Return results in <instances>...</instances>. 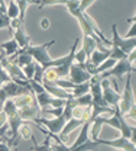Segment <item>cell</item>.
<instances>
[{
	"label": "cell",
	"instance_id": "obj_1",
	"mask_svg": "<svg viewBox=\"0 0 136 151\" xmlns=\"http://www.w3.org/2000/svg\"><path fill=\"white\" fill-rule=\"evenodd\" d=\"M125 77H126V81H125L123 92L120 93V102H119L117 108H119V112L122 113L123 116H127V113L132 111V108L136 106L133 89H132V77H133V73H127Z\"/></svg>",
	"mask_w": 136,
	"mask_h": 151
},
{
	"label": "cell",
	"instance_id": "obj_2",
	"mask_svg": "<svg viewBox=\"0 0 136 151\" xmlns=\"http://www.w3.org/2000/svg\"><path fill=\"white\" fill-rule=\"evenodd\" d=\"M55 42H57V39H51V41H48V42H45V44H41V45H29V47L25 48V52L29 54V55L33 58V61L38 63L39 65H43V64H46V63L51 60L48 50H49V47H52Z\"/></svg>",
	"mask_w": 136,
	"mask_h": 151
},
{
	"label": "cell",
	"instance_id": "obj_3",
	"mask_svg": "<svg viewBox=\"0 0 136 151\" xmlns=\"http://www.w3.org/2000/svg\"><path fill=\"white\" fill-rule=\"evenodd\" d=\"M127 73H133V74H135V64H130L126 58H123V60H117L116 64H115L110 70H107V71L98 74V78H112V77H117V78L122 81L123 77L127 74Z\"/></svg>",
	"mask_w": 136,
	"mask_h": 151
},
{
	"label": "cell",
	"instance_id": "obj_4",
	"mask_svg": "<svg viewBox=\"0 0 136 151\" xmlns=\"http://www.w3.org/2000/svg\"><path fill=\"white\" fill-rule=\"evenodd\" d=\"M112 34H113V38H112V45L117 47L119 50H122L126 55L130 54L133 50H136V38H123L119 35L117 32V25L113 23L112 26Z\"/></svg>",
	"mask_w": 136,
	"mask_h": 151
},
{
	"label": "cell",
	"instance_id": "obj_5",
	"mask_svg": "<svg viewBox=\"0 0 136 151\" xmlns=\"http://www.w3.org/2000/svg\"><path fill=\"white\" fill-rule=\"evenodd\" d=\"M101 83V92H103V99L106 103L112 108H115L120 102V93L115 87H112V78H100Z\"/></svg>",
	"mask_w": 136,
	"mask_h": 151
},
{
	"label": "cell",
	"instance_id": "obj_6",
	"mask_svg": "<svg viewBox=\"0 0 136 151\" xmlns=\"http://www.w3.org/2000/svg\"><path fill=\"white\" fill-rule=\"evenodd\" d=\"M35 100L38 103V106L42 109V108H64L67 100L65 99H57L54 96L48 93V92H42V93H36L35 94Z\"/></svg>",
	"mask_w": 136,
	"mask_h": 151
},
{
	"label": "cell",
	"instance_id": "obj_7",
	"mask_svg": "<svg viewBox=\"0 0 136 151\" xmlns=\"http://www.w3.org/2000/svg\"><path fill=\"white\" fill-rule=\"evenodd\" d=\"M93 76L90 74L83 65H80L77 63H73V65L70 67V73H68V80L74 84H80V83H84V81H88Z\"/></svg>",
	"mask_w": 136,
	"mask_h": 151
},
{
	"label": "cell",
	"instance_id": "obj_8",
	"mask_svg": "<svg viewBox=\"0 0 136 151\" xmlns=\"http://www.w3.org/2000/svg\"><path fill=\"white\" fill-rule=\"evenodd\" d=\"M100 145H107V147H112L115 150H122V151H136L135 144L130 142L127 138H123V137H119L115 139H97Z\"/></svg>",
	"mask_w": 136,
	"mask_h": 151
},
{
	"label": "cell",
	"instance_id": "obj_9",
	"mask_svg": "<svg viewBox=\"0 0 136 151\" xmlns=\"http://www.w3.org/2000/svg\"><path fill=\"white\" fill-rule=\"evenodd\" d=\"M110 57V47H106V45H98L97 50H94L91 52V55L88 57V63L93 64V65H98L101 64L104 60H107Z\"/></svg>",
	"mask_w": 136,
	"mask_h": 151
},
{
	"label": "cell",
	"instance_id": "obj_10",
	"mask_svg": "<svg viewBox=\"0 0 136 151\" xmlns=\"http://www.w3.org/2000/svg\"><path fill=\"white\" fill-rule=\"evenodd\" d=\"M18 113H19V116L23 121H26V122H33L38 116H41V108L38 106V103L35 102V103H32V105H29V106H25V108L19 109Z\"/></svg>",
	"mask_w": 136,
	"mask_h": 151
},
{
	"label": "cell",
	"instance_id": "obj_11",
	"mask_svg": "<svg viewBox=\"0 0 136 151\" xmlns=\"http://www.w3.org/2000/svg\"><path fill=\"white\" fill-rule=\"evenodd\" d=\"M42 86H43L45 92H48L51 96H54V97H57V99H65V100L73 99V94H71V92L61 89V87H58V86H57V84H54V83L42 81Z\"/></svg>",
	"mask_w": 136,
	"mask_h": 151
},
{
	"label": "cell",
	"instance_id": "obj_12",
	"mask_svg": "<svg viewBox=\"0 0 136 151\" xmlns=\"http://www.w3.org/2000/svg\"><path fill=\"white\" fill-rule=\"evenodd\" d=\"M10 35H12V38L16 41L18 47L22 48V50L31 45V37L26 35V32H25V29H23V25L19 26L18 29H15V31H10Z\"/></svg>",
	"mask_w": 136,
	"mask_h": 151
},
{
	"label": "cell",
	"instance_id": "obj_13",
	"mask_svg": "<svg viewBox=\"0 0 136 151\" xmlns=\"http://www.w3.org/2000/svg\"><path fill=\"white\" fill-rule=\"evenodd\" d=\"M81 39H83V41H81V48L85 51V54H87V60H88V57L91 55V52H93L94 50H97L98 45H103V44H98L94 38L88 37V35H83Z\"/></svg>",
	"mask_w": 136,
	"mask_h": 151
},
{
	"label": "cell",
	"instance_id": "obj_14",
	"mask_svg": "<svg viewBox=\"0 0 136 151\" xmlns=\"http://www.w3.org/2000/svg\"><path fill=\"white\" fill-rule=\"evenodd\" d=\"M13 102H15V105H16L18 109H22L25 106H29V105L35 103L36 100H35V94L32 93V92H28V93H23V94L16 96V97H13Z\"/></svg>",
	"mask_w": 136,
	"mask_h": 151
},
{
	"label": "cell",
	"instance_id": "obj_15",
	"mask_svg": "<svg viewBox=\"0 0 136 151\" xmlns=\"http://www.w3.org/2000/svg\"><path fill=\"white\" fill-rule=\"evenodd\" d=\"M0 48L4 51L6 58H10L12 55H15V52L19 50V47H18V44H16V41L13 38L9 39V41H6V42H3V44H0Z\"/></svg>",
	"mask_w": 136,
	"mask_h": 151
},
{
	"label": "cell",
	"instance_id": "obj_16",
	"mask_svg": "<svg viewBox=\"0 0 136 151\" xmlns=\"http://www.w3.org/2000/svg\"><path fill=\"white\" fill-rule=\"evenodd\" d=\"M32 142H33V145L31 147V150L32 151H51V137L46 134V138L43 139V142L42 144H38L36 142V139H35V137L32 135Z\"/></svg>",
	"mask_w": 136,
	"mask_h": 151
},
{
	"label": "cell",
	"instance_id": "obj_17",
	"mask_svg": "<svg viewBox=\"0 0 136 151\" xmlns=\"http://www.w3.org/2000/svg\"><path fill=\"white\" fill-rule=\"evenodd\" d=\"M85 93H90V80L88 81H84V83H80V84H75L74 89L71 90V94H73L74 99L80 97V96H83V94H85Z\"/></svg>",
	"mask_w": 136,
	"mask_h": 151
},
{
	"label": "cell",
	"instance_id": "obj_18",
	"mask_svg": "<svg viewBox=\"0 0 136 151\" xmlns=\"http://www.w3.org/2000/svg\"><path fill=\"white\" fill-rule=\"evenodd\" d=\"M1 111L6 113V116L7 118H12V116H15V115H18V108H16V105H15V102H13V99H6V102L3 103V106H1Z\"/></svg>",
	"mask_w": 136,
	"mask_h": 151
},
{
	"label": "cell",
	"instance_id": "obj_19",
	"mask_svg": "<svg viewBox=\"0 0 136 151\" xmlns=\"http://www.w3.org/2000/svg\"><path fill=\"white\" fill-rule=\"evenodd\" d=\"M98 145V141L96 139V141H85V142H83L81 145H78V147H74V148H71L70 151H94L96 148H97Z\"/></svg>",
	"mask_w": 136,
	"mask_h": 151
},
{
	"label": "cell",
	"instance_id": "obj_20",
	"mask_svg": "<svg viewBox=\"0 0 136 151\" xmlns=\"http://www.w3.org/2000/svg\"><path fill=\"white\" fill-rule=\"evenodd\" d=\"M7 1H9V4L6 7V15L10 19L19 18V7H18L16 0H7Z\"/></svg>",
	"mask_w": 136,
	"mask_h": 151
},
{
	"label": "cell",
	"instance_id": "obj_21",
	"mask_svg": "<svg viewBox=\"0 0 136 151\" xmlns=\"http://www.w3.org/2000/svg\"><path fill=\"white\" fill-rule=\"evenodd\" d=\"M18 135H19L20 139H29V138H32L33 134H32V129H31V127H29L28 122H23V124L19 127Z\"/></svg>",
	"mask_w": 136,
	"mask_h": 151
},
{
	"label": "cell",
	"instance_id": "obj_22",
	"mask_svg": "<svg viewBox=\"0 0 136 151\" xmlns=\"http://www.w3.org/2000/svg\"><path fill=\"white\" fill-rule=\"evenodd\" d=\"M74 103L78 105V106H91L93 105V100H91V94L90 93H85L80 97H75L74 99Z\"/></svg>",
	"mask_w": 136,
	"mask_h": 151
},
{
	"label": "cell",
	"instance_id": "obj_23",
	"mask_svg": "<svg viewBox=\"0 0 136 151\" xmlns=\"http://www.w3.org/2000/svg\"><path fill=\"white\" fill-rule=\"evenodd\" d=\"M35 68H36V63L35 61H32V63H29L28 65H25V67H22V71H23V74L26 77V80H31L33 74H35Z\"/></svg>",
	"mask_w": 136,
	"mask_h": 151
},
{
	"label": "cell",
	"instance_id": "obj_24",
	"mask_svg": "<svg viewBox=\"0 0 136 151\" xmlns=\"http://www.w3.org/2000/svg\"><path fill=\"white\" fill-rule=\"evenodd\" d=\"M65 3H67V0H38L36 6H38L39 9H43L45 6H55V4L65 6Z\"/></svg>",
	"mask_w": 136,
	"mask_h": 151
},
{
	"label": "cell",
	"instance_id": "obj_25",
	"mask_svg": "<svg viewBox=\"0 0 136 151\" xmlns=\"http://www.w3.org/2000/svg\"><path fill=\"white\" fill-rule=\"evenodd\" d=\"M85 61H87V54H85V51L83 48H80L78 51L74 52V63L83 65V64H85Z\"/></svg>",
	"mask_w": 136,
	"mask_h": 151
},
{
	"label": "cell",
	"instance_id": "obj_26",
	"mask_svg": "<svg viewBox=\"0 0 136 151\" xmlns=\"http://www.w3.org/2000/svg\"><path fill=\"white\" fill-rule=\"evenodd\" d=\"M71 150V145H67V144H62V142H54L51 141V151H70Z\"/></svg>",
	"mask_w": 136,
	"mask_h": 151
},
{
	"label": "cell",
	"instance_id": "obj_27",
	"mask_svg": "<svg viewBox=\"0 0 136 151\" xmlns=\"http://www.w3.org/2000/svg\"><path fill=\"white\" fill-rule=\"evenodd\" d=\"M130 23H132V26H130V29H129V32L125 35L123 38H136V19H127Z\"/></svg>",
	"mask_w": 136,
	"mask_h": 151
},
{
	"label": "cell",
	"instance_id": "obj_28",
	"mask_svg": "<svg viewBox=\"0 0 136 151\" xmlns=\"http://www.w3.org/2000/svg\"><path fill=\"white\" fill-rule=\"evenodd\" d=\"M42 76H43V68L36 63V68H35V74L32 77V80L38 81V83H42Z\"/></svg>",
	"mask_w": 136,
	"mask_h": 151
},
{
	"label": "cell",
	"instance_id": "obj_29",
	"mask_svg": "<svg viewBox=\"0 0 136 151\" xmlns=\"http://www.w3.org/2000/svg\"><path fill=\"white\" fill-rule=\"evenodd\" d=\"M94 1H96V0H80V12H81V13H85L87 9H88Z\"/></svg>",
	"mask_w": 136,
	"mask_h": 151
},
{
	"label": "cell",
	"instance_id": "obj_30",
	"mask_svg": "<svg viewBox=\"0 0 136 151\" xmlns=\"http://www.w3.org/2000/svg\"><path fill=\"white\" fill-rule=\"evenodd\" d=\"M9 23H10V18H9L6 13H1V15H0V29L9 28Z\"/></svg>",
	"mask_w": 136,
	"mask_h": 151
},
{
	"label": "cell",
	"instance_id": "obj_31",
	"mask_svg": "<svg viewBox=\"0 0 136 151\" xmlns=\"http://www.w3.org/2000/svg\"><path fill=\"white\" fill-rule=\"evenodd\" d=\"M9 80H10V77H9L7 73L3 70L1 63H0V87H1V84H3V83H6V81H9Z\"/></svg>",
	"mask_w": 136,
	"mask_h": 151
},
{
	"label": "cell",
	"instance_id": "obj_32",
	"mask_svg": "<svg viewBox=\"0 0 136 151\" xmlns=\"http://www.w3.org/2000/svg\"><path fill=\"white\" fill-rule=\"evenodd\" d=\"M9 122H7V116H6V113L3 112V111H0V128L1 127H4V125H7Z\"/></svg>",
	"mask_w": 136,
	"mask_h": 151
},
{
	"label": "cell",
	"instance_id": "obj_33",
	"mask_svg": "<svg viewBox=\"0 0 136 151\" xmlns=\"http://www.w3.org/2000/svg\"><path fill=\"white\" fill-rule=\"evenodd\" d=\"M41 28H42V29H48V28H49V20L46 18L41 19Z\"/></svg>",
	"mask_w": 136,
	"mask_h": 151
},
{
	"label": "cell",
	"instance_id": "obj_34",
	"mask_svg": "<svg viewBox=\"0 0 136 151\" xmlns=\"http://www.w3.org/2000/svg\"><path fill=\"white\" fill-rule=\"evenodd\" d=\"M0 151H12V148L7 145L6 141H1V142H0Z\"/></svg>",
	"mask_w": 136,
	"mask_h": 151
},
{
	"label": "cell",
	"instance_id": "obj_35",
	"mask_svg": "<svg viewBox=\"0 0 136 151\" xmlns=\"http://www.w3.org/2000/svg\"><path fill=\"white\" fill-rule=\"evenodd\" d=\"M1 13H6V4H4V0H0V15Z\"/></svg>",
	"mask_w": 136,
	"mask_h": 151
},
{
	"label": "cell",
	"instance_id": "obj_36",
	"mask_svg": "<svg viewBox=\"0 0 136 151\" xmlns=\"http://www.w3.org/2000/svg\"><path fill=\"white\" fill-rule=\"evenodd\" d=\"M1 141H6V142H7V139H6V138H1V137H0V142H1Z\"/></svg>",
	"mask_w": 136,
	"mask_h": 151
},
{
	"label": "cell",
	"instance_id": "obj_37",
	"mask_svg": "<svg viewBox=\"0 0 136 151\" xmlns=\"http://www.w3.org/2000/svg\"><path fill=\"white\" fill-rule=\"evenodd\" d=\"M115 151H122V150H115Z\"/></svg>",
	"mask_w": 136,
	"mask_h": 151
}]
</instances>
